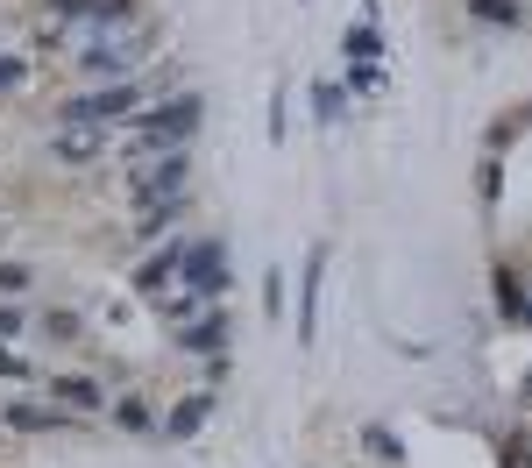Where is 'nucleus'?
Returning a JSON list of instances; mask_svg holds the SVG:
<instances>
[{
	"label": "nucleus",
	"mask_w": 532,
	"mask_h": 468,
	"mask_svg": "<svg viewBox=\"0 0 532 468\" xmlns=\"http://www.w3.org/2000/svg\"><path fill=\"white\" fill-rule=\"evenodd\" d=\"M0 376H29V362L22 355H0Z\"/></svg>",
	"instance_id": "20"
},
{
	"label": "nucleus",
	"mask_w": 532,
	"mask_h": 468,
	"mask_svg": "<svg viewBox=\"0 0 532 468\" xmlns=\"http://www.w3.org/2000/svg\"><path fill=\"white\" fill-rule=\"evenodd\" d=\"M469 15L490 22V29H511L518 22V0H469Z\"/></svg>",
	"instance_id": "10"
},
{
	"label": "nucleus",
	"mask_w": 532,
	"mask_h": 468,
	"mask_svg": "<svg viewBox=\"0 0 532 468\" xmlns=\"http://www.w3.org/2000/svg\"><path fill=\"white\" fill-rule=\"evenodd\" d=\"M15 327H22V312H15V305H0V341H8Z\"/></svg>",
	"instance_id": "19"
},
{
	"label": "nucleus",
	"mask_w": 532,
	"mask_h": 468,
	"mask_svg": "<svg viewBox=\"0 0 532 468\" xmlns=\"http://www.w3.org/2000/svg\"><path fill=\"white\" fill-rule=\"evenodd\" d=\"M57 398L64 405H100V383L93 376H57Z\"/></svg>",
	"instance_id": "11"
},
{
	"label": "nucleus",
	"mask_w": 532,
	"mask_h": 468,
	"mask_svg": "<svg viewBox=\"0 0 532 468\" xmlns=\"http://www.w3.org/2000/svg\"><path fill=\"white\" fill-rule=\"evenodd\" d=\"M178 192H185V156H171V164H157V171L135 178V199H142V206H164V199H178Z\"/></svg>",
	"instance_id": "5"
},
{
	"label": "nucleus",
	"mask_w": 532,
	"mask_h": 468,
	"mask_svg": "<svg viewBox=\"0 0 532 468\" xmlns=\"http://www.w3.org/2000/svg\"><path fill=\"white\" fill-rule=\"evenodd\" d=\"M15 284H29V270H15V263H0V291H15Z\"/></svg>",
	"instance_id": "18"
},
{
	"label": "nucleus",
	"mask_w": 532,
	"mask_h": 468,
	"mask_svg": "<svg viewBox=\"0 0 532 468\" xmlns=\"http://www.w3.org/2000/svg\"><path fill=\"white\" fill-rule=\"evenodd\" d=\"M199 128V93H178L171 107H157V114H142L135 121V149H164V142H185Z\"/></svg>",
	"instance_id": "1"
},
{
	"label": "nucleus",
	"mask_w": 532,
	"mask_h": 468,
	"mask_svg": "<svg viewBox=\"0 0 532 468\" xmlns=\"http://www.w3.org/2000/svg\"><path fill=\"white\" fill-rule=\"evenodd\" d=\"M362 447L384 461V468H398V461H405V447H398V433H391V426H362Z\"/></svg>",
	"instance_id": "8"
},
{
	"label": "nucleus",
	"mask_w": 532,
	"mask_h": 468,
	"mask_svg": "<svg viewBox=\"0 0 532 468\" xmlns=\"http://www.w3.org/2000/svg\"><path fill=\"white\" fill-rule=\"evenodd\" d=\"M313 114L334 128V121H341V93H334V86H313Z\"/></svg>",
	"instance_id": "15"
},
{
	"label": "nucleus",
	"mask_w": 532,
	"mask_h": 468,
	"mask_svg": "<svg viewBox=\"0 0 532 468\" xmlns=\"http://www.w3.org/2000/svg\"><path fill=\"white\" fill-rule=\"evenodd\" d=\"M525 468H532V461H525Z\"/></svg>",
	"instance_id": "24"
},
{
	"label": "nucleus",
	"mask_w": 532,
	"mask_h": 468,
	"mask_svg": "<svg viewBox=\"0 0 532 468\" xmlns=\"http://www.w3.org/2000/svg\"><path fill=\"white\" fill-rule=\"evenodd\" d=\"M206 412H213V398H185V405L171 412V440H185V433H199V426H206Z\"/></svg>",
	"instance_id": "9"
},
{
	"label": "nucleus",
	"mask_w": 532,
	"mask_h": 468,
	"mask_svg": "<svg viewBox=\"0 0 532 468\" xmlns=\"http://www.w3.org/2000/svg\"><path fill=\"white\" fill-rule=\"evenodd\" d=\"M15 78H22V64H15V57H0V86H15Z\"/></svg>",
	"instance_id": "21"
},
{
	"label": "nucleus",
	"mask_w": 532,
	"mask_h": 468,
	"mask_svg": "<svg viewBox=\"0 0 532 468\" xmlns=\"http://www.w3.org/2000/svg\"><path fill=\"white\" fill-rule=\"evenodd\" d=\"M8 419H15V426H29V433H36V426H57V412H29V405H15Z\"/></svg>",
	"instance_id": "17"
},
{
	"label": "nucleus",
	"mask_w": 532,
	"mask_h": 468,
	"mask_svg": "<svg viewBox=\"0 0 532 468\" xmlns=\"http://www.w3.org/2000/svg\"><path fill=\"white\" fill-rule=\"evenodd\" d=\"M263 305H270V320H284V270H270V284H263Z\"/></svg>",
	"instance_id": "16"
},
{
	"label": "nucleus",
	"mask_w": 532,
	"mask_h": 468,
	"mask_svg": "<svg viewBox=\"0 0 532 468\" xmlns=\"http://www.w3.org/2000/svg\"><path fill=\"white\" fill-rule=\"evenodd\" d=\"M525 390H532V376H525Z\"/></svg>",
	"instance_id": "23"
},
{
	"label": "nucleus",
	"mask_w": 532,
	"mask_h": 468,
	"mask_svg": "<svg viewBox=\"0 0 532 468\" xmlns=\"http://www.w3.org/2000/svg\"><path fill=\"white\" fill-rule=\"evenodd\" d=\"M178 256H185V249H171V256H157V263H142V291H157L164 277H178Z\"/></svg>",
	"instance_id": "13"
},
{
	"label": "nucleus",
	"mask_w": 532,
	"mask_h": 468,
	"mask_svg": "<svg viewBox=\"0 0 532 468\" xmlns=\"http://www.w3.org/2000/svg\"><path fill=\"white\" fill-rule=\"evenodd\" d=\"M518 312H525V320H532V298H518Z\"/></svg>",
	"instance_id": "22"
},
{
	"label": "nucleus",
	"mask_w": 532,
	"mask_h": 468,
	"mask_svg": "<svg viewBox=\"0 0 532 468\" xmlns=\"http://www.w3.org/2000/svg\"><path fill=\"white\" fill-rule=\"evenodd\" d=\"M220 341H227V312H206L199 327H185V334H178V348H192V355H213Z\"/></svg>",
	"instance_id": "6"
},
{
	"label": "nucleus",
	"mask_w": 532,
	"mask_h": 468,
	"mask_svg": "<svg viewBox=\"0 0 532 468\" xmlns=\"http://www.w3.org/2000/svg\"><path fill=\"white\" fill-rule=\"evenodd\" d=\"M86 71H100V78H128L135 64H128L121 43H93V50H86Z\"/></svg>",
	"instance_id": "7"
},
{
	"label": "nucleus",
	"mask_w": 532,
	"mask_h": 468,
	"mask_svg": "<svg viewBox=\"0 0 532 468\" xmlns=\"http://www.w3.org/2000/svg\"><path fill=\"white\" fill-rule=\"evenodd\" d=\"M100 149V128H64L57 135V156H93Z\"/></svg>",
	"instance_id": "12"
},
{
	"label": "nucleus",
	"mask_w": 532,
	"mask_h": 468,
	"mask_svg": "<svg viewBox=\"0 0 532 468\" xmlns=\"http://www.w3.org/2000/svg\"><path fill=\"white\" fill-rule=\"evenodd\" d=\"M64 114H71V121H121V114H135V86L121 78V86H107V93H93V100H71Z\"/></svg>",
	"instance_id": "4"
},
{
	"label": "nucleus",
	"mask_w": 532,
	"mask_h": 468,
	"mask_svg": "<svg viewBox=\"0 0 532 468\" xmlns=\"http://www.w3.org/2000/svg\"><path fill=\"white\" fill-rule=\"evenodd\" d=\"M320 284H327V249L306 256V284H298V348H313V334H320Z\"/></svg>",
	"instance_id": "3"
},
{
	"label": "nucleus",
	"mask_w": 532,
	"mask_h": 468,
	"mask_svg": "<svg viewBox=\"0 0 532 468\" xmlns=\"http://www.w3.org/2000/svg\"><path fill=\"white\" fill-rule=\"evenodd\" d=\"M178 284H185L192 298H220V291H227V242L185 249V256H178Z\"/></svg>",
	"instance_id": "2"
},
{
	"label": "nucleus",
	"mask_w": 532,
	"mask_h": 468,
	"mask_svg": "<svg viewBox=\"0 0 532 468\" xmlns=\"http://www.w3.org/2000/svg\"><path fill=\"white\" fill-rule=\"evenodd\" d=\"M348 50H355L362 64H376V29H369V22H355V29H348Z\"/></svg>",
	"instance_id": "14"
}]
</instances>
